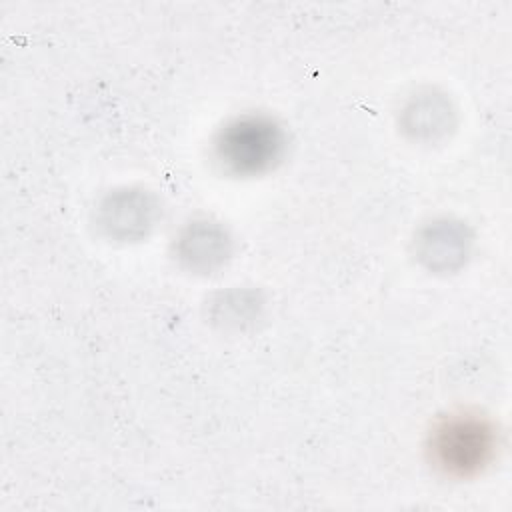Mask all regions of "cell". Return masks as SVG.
Here are the masks:
<instances>
[{
  "instance_id": "cell-1",
  "label": "cell",
  "mask_w": 512,
  "mask_h": 512,
  "mask_svg": "<svg viewBox=\"0 0 512 512\" xmlns=\"http://www.w3.org/2000/svg\"><path fill=\"white\" fill-rule=\"evenodd\" d=\"M286 134L264 114H244L230 120L214 140V158L230 176H260L284 156Z\"/></svg>"
},
{
  "instance_id": "cell-2",
  "label": "cell",
  "mask_w": 512,
  "mask_h": 512,
  "mask_svg": "<svg viewBox=\"0 0 512 512\" xmlns=\"http://www.w3.org/2000/svg\"><path fill=\"white\" fill-rule=\"evenodd\" d=\"M428 452L434 466L444 474L454 478L476 476L494 458V426L478 414H450L432 428Z\"/></svg>"
},
{
  "instance_id": "cell-3",
  "label": "cell",
  "mask_w": 512,
  "mask_h": 512,
  "mask_svg": "<svg viewBox=\"0 0 512 512\" xmlns=\"http://www.w3.org/2000/svg\"><path fill=\"white\" fill-rule=\"evenodd\" d=\"M160 216L152 194L136 188H122L108 194L98 210V224L108 238L130 242L144 238Z\"/></svg>"
},
{
  "instance_id": "cell-4",
  "label": "cell",
  "mask_w": 512,
  "mask_h": 512,
  "mask_svg": "<svg viewBox=\"0 0 512 512\" xmlns=\"http://www.w3.org/2000/svg\"><path fill=\"white\" fill-rule=\"evenodd\" d=\"M232 254V240L224 226L200 218L188 222L174 238V256L190 272L210 274Z\"/></svg>"
},
{
  "instance_id": "cell-5",
  "label": "cell",
  "mask_w": 512,
  "mask_h": 512,
  "mask_svg": "<svg viewBox=\"0 0 512 512\" xmlns=\"http://www.w3.org/2000/svg\"><path fill=\"white\" fill-rule=\"evenodd\" d=\"M470 236L460 222L436 220L422 228L416 240L418 258L436 272L458 268L468 254Z\"/></svg>"
},
{
  "instance_id": "cell-6",
  "label": "cell",
  "mask_w": 512,
  "mask_h": 512,
  "mask_svg": "<svg viewBox=\"0 0 512 512\" xmlns=\"http://www.w3.org/2000/svg\"><path fill=\"white\" fill-rule=\"evenodd\" d=\"M454 122L450 100L436 90L414 94L402 110V130L422 142H434L444 136Z\"/></svg>"
}]
</instances>
